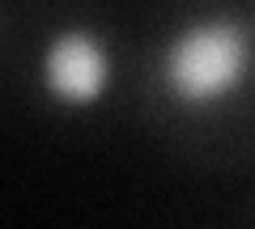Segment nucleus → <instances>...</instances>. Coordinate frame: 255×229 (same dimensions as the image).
<instances>
[{
  "instance_id": "f257e3e1",
  "label": "nucleus",
  "mask_w": 255,
  "mask_h": 229,
  "mask_svg": "<svg viewBox=\"0 0 255 229\" xmlns=\"http://www.w3.org/2000/svg\"><path fill=\"white\" fill-rule=\"evenodd\" d=\"M255 76V30L243 17L209 13L174 30L157 51L162 93L183 110H217Z\"/></svg>"
},
{
  "instance_id": "f03ea898",
  "label": "nucleus",
  "mask_w": 255,
  "mask_h": 229,
  "mask_svg": "<svg viewBox=\"0 0 255 229\" xmlns=\"http://www.w3.org/2000/svg\"><path fill=\"white\" fill-rule=\"evenodd\" d=\"M38 85L64 110H90L115 85V51L90 26H60L43 43Z\"/></svg>"
}]
</instances>
